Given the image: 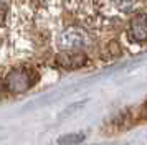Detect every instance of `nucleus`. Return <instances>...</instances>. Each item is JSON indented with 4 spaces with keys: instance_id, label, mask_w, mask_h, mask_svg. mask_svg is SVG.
Returning <instances> with one entry per match:
<instances>
[{
    "instance_id": "obj_4",
    "label": "nucleus",
    "mask_w": 147,
    "mask_h": 145,
    "mask_svg": "<svg viewBox=\"0 0 147 145\" xmlns=\"http://www.w3.org/2000/svg\"><path fill=\"white\" fill-rule=\"evenodd\" d=\"M58 63L63 68L74 69V68H80V66L86 63V58H84V54H80V53H76V51H66L58 58Z\"/></svg>"
},
{
    "instance_id": "obj_6",
    "label": "nucleus",
    "mask_w": 147,
    "mask_h": 145,
    "mask_svg": "<svg viewBox=\"0 0 147 145\" xmlns=\"http://www.w3.org/2000/svg\"><path fill=\"white\" fill-rule=\"evenodd\" d=\"M84 140V134H68L63 137L58 138V144L60 145H76Z\"/></svg>"
},
{
    "instance_id": "obj_7",
    "label": "nucleus",
    "mask_w": 147,
    "mask_h": 145,
    "mask_svg": "<svg viewBox=\"0 0 147 145\" xmlns=\"http://www.w3.org/2000/svg\"><path fill=\"white\" fill-rule=\"evenodd\" d=\"M5 13H7V7L0 2V25H2V23H3V20H5Z\"/></svg>"
},
{
    "instance_id": "obj_8",
    "label": "nucleus",
    "mask_w": 147,
    "mask_h": 145,
    "mask_svg": "<svg viewBox=\"0 0 147 145\" xmlns=\"http://www.w3.org/2000/svg\"><path fill=\"white\" fill-rule=\"evenodd\" d=\"M2 89H3V86H2V83H0V96H2Z\"/></svg>"
},
{
    "instance_id": "obj_1",
    "label": "nucleus",
    "mask_w": 147,
    "mask_h": 145,
    "mask_svg": "<svg viewBox=\"0 0 147 145\" xmlns=\"http://www.w3.org/2000/svg\"><path fill=\"white\" fill-rule=\"evenodd\" d=\"M88 41L89 36L83 28H68L60 33L56 43L61 51H78L88 45Z\"/></svg>"
},
{
    "instance_id": "obj_3",
    "label": "nucleus",
    "mask_w": 147,
    "mask_h": 145,
    "mask_svg": "<svg viewBox=\"0 0 147 145\" xmlns=\"http://www.w3.org/2000/svg\"><path fill=\"white\" fill-rule=\"evenodd\" d=\"M129 38L136 43L147 41V15L139 13L129 23Z\"/></svg>"
},
{
    "instance_id": "obj_2",
    "label": "nucleus",
    "mask_w": 147,
    "mask_h": 145,
    "mask_svg": "<svg viewBox=\"0 0 147 145\" xmlns=\"http://www.w3.org/2000/svg\"><path fill=\"white\" fill-rule=\"evenodd\" d=\"M33 84V76L28 69H13L7 74L5 78V87L7 91L13 92V94H20V92H25Z\"/></svg>"
},
{
    "instance_id": "obj_5",
    "label": "nucleus",
    "mask_w": 147,
    "mask_h": 145,
    "mask_svg": "<svg viewBox=\"0 0 147 145\" xmlns=\"http://www.w3.org/2000/svg\"><path fill=\"white\" fill-rule=\"evenodd\" d=\"M106 7L113 8L114 12H119V13H127L132 10L136 0H102Z\"/></svg>"
}]
</instances>
